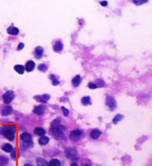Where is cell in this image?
<instances>
[{"mask_svg":"<svg viewBox=\"0 0 152 166\" xmlns=\"http://www.w3.org/2000/svg\"><path fill=\"white\" fill-rule=\"evenodd\" d=\"M82 137V131L81 130H72L70 132V139L72 141H78Z\"/></svg>","mask_w":152,"mask_h":166,"instance_id":"obj_5","label":"cell"},{"mask_svg":"<svg viewBox=\"0 0 152 166\" xmlns=\"http://www.w3.org/2000/svg\"><path fill=\"white\" fill-rule=\"evenodd\" d=\"M48 141H50V139H48V137H46V136H43V137H41V138H40V140H39L40 145H42V146L47 145V144H48Z\"/></svg>","mask_w":152,"mask_h":166,"instance_id":"obj_17","label":"cell"},{"mask_svg":"<svg viewBox=\"0 0 152 166\" xmlns=\"http://www.w3.org/2000/svg\"><path fill=\"white\" fill-rule=\"evenodd\" d=\"M8 163V158L3 157V156H0V166H3Z\"/></svg>","mask_w":152,"mask_h":166,"instance_id":"obj_24","label":"cell"},{"mask_svg":"<svg viewBox=\"0 0 152 166\" xmlns=\"http://www.w3.org/2000/svg\"><path fill=\"white\" fill-rule=\"evenodd\" d=\"M88 87H89L90 89H96V88H97V85L94 84V82H89V84H88Z\"/></svg>","mask_w":152,"mask_h":166,"instance_id":"obj_27","label":"cell"},{"mask_svg":"<svg viewBox=\"0 0 152 166\" xmlns=\"http://www.w3.org/2000/svg\"><path fill=\"white\" fill-rule=\"evenodd\" d=\"M148 1V0H134V5L135 6H141V5H143V3H145Z\"/></svg>","mask_w":152,"mask_h":166,"instance_id":"obj_25","label":"cell"},{"mask_svg":"<svg viewBox=\"0 0 152 166\" xmlns=\"http://www.w3.org/2000/svg\"><path fill=\"white\" fill-rule=\"evenodd\" d=\"M62 112L64 113V115H66V116H68V115H69V111H68L66 107H63V106H62Z\"/></svg>","mask_w":152,"mask_h":166,"instance_id":"obj_31","label":"cell"},{"mask_svg":"<svg viewBox=\"0 0 152 166\" xmlns=\"http://www.w3.org/2000/svg\"><path fill=\"white\" fill-rule=\"evenodd\" d=\"M15 70H16V72H18V74H24V71H25V68L23 67V66H20V65H17V66H15Z\"/></svg>","mask_w":152,"mask_h":166,"instance_id":"obj_21","label":"cell"},{"mask_svg":"<svg viewBox=\"0 0 152 166\" xmlns=\"http://www.w3.org/2000/svg\"><path fill=\"white\" fill-rule=\"evenodd\" d=\"M71 166H78V164H77V163H72Z\"/></svg>","mask_w":152,"mask_h":166,"instance_id":"obj_35","label":"cell"},{"mask_svg":"<svg viewBox=\"0 0 152 166\" xmlns=\"http://www.w3.org/2000/svg\"><path fill=\"white\" fill-rule=\"evenodd\" d=\"M1 148H2V150H3V152H6V153H11V152H13V150H14L13 146H11V145H9V144H3Z\"/></svg>","mask_w":152,"mask_h":166,"instance_id":"obj_15","label":"cell"},{"mask_svg":"<svg viewBox=\"0 0 152 166\" xmlns=\"http://www.w3.org/2000/svg\"><path fill=\"white\" fill-rule=\"evenodd\" d=\"M11 156H13V158H15V157H16V154H15V152H14V150H13V152H11Z\"/></svg>","mask_w":152,"mask_h":166,"instance_id":"obj_34","label":"cell"},{"mask_svg":"<svg viewBox=\"0 0 152 166\" xmlns=\"http://www.w3.org/2000/svg\"><path fill=\"white\" fill-rule=\"evenodd\" d=\"M42 98L44 100V102H46V101H48V100H50V95H48V94H45V95H43V96H42Z\"/></svg>","mask_w":152,"mask_h":166,"instance_id":"obj_29","label":"cell"},{"mask_svg":"<svg viewBox=\"0 0 152 166\" xmlns=\"http://www.w3.org/2000/svg\"><path fill=\"white\" fill-rule=\"evenodd\" d=\"M100 5L104 6V7H106V6H107V1H100Z\"/></svg>","mask_w":152,"mask_h":166,"instance_id":"obj_33","label":"cell"},{"mask_svg":"<svg viewBox=\"0 0 152 166\" xmlns=\"http://www.w3.org/2000/svg\"><path fill=\"white\" fill-rule=\"evenodd\" d=\"M34 68H35V63H34V61H27V62H26L25 70H27L29 72V71H32Z\"/></svg>","mask_w":152,"mask_h":166,"instance_id":"obj_13","label":"cell"},{"mask_svg":"<svg viewBox=\"0 0 152 166\" xmlns=\"http://www.w3.org/2000/svg\"><path fill=\"white\" fill-rule=\"evenodd\" d=\"M64 127L62 124H60V120L56 119L55 121H53L51 124V133L53 134V137L58 138V139H62L64 138Z\"/></svg>","mask_w":152,"mask_h":166,"instance_id":"obj_1","label":"cell"},{"mask_svg":"<svg viewBox=\"0 0 152 166\" xmlns=\"http://www.w3.org/2000/svg\"><path fill=\"white\" fill-rule=\"evenodd\" d=\"M63 49V44L61 41H56V42H54V44H53V50H54L55 52H60L62 51Z\"/></svg>","mask_w":152,"mask_h":166,"instance_id":"obj_8","label":"cell"},{"mask_svg":"<svg viewBox=\"0 0 152 166\" xmlns=\"http://www.w3.org/2000/svg\"><path fill=\"white\" fill-rule=\"evenodd\" d=\"M50 78L52 79V84H53V85H59V80H56L54 76H52V75H51Z\"/></svg>","mask_w":152,"mask_h":166,"instance_id":"obj_26","label":"cell"},{"mask_svg":"<svg viewBox=\"0 0 152 166\" xmlns=\"http://www.w3.org/2000/svg\"><path fill=\"white\" fill-rule=\"evenodd\" d=\"M64 154H66V156L68 158H71V159H75V158L78 157V153L77 150H75V148H67L66 150H64Z\"/></svg>","mask_w":152,"mask_h":166,"instance_id":"obj_4","label":"cell"},{"mask_svg":"<svg viewBox=\"0 0 152 166\" xmlns=\"http://www.w3.org/2000/svg\"><path fill=\"white\" fill-rule=\"evenodd\" d=\"M123 119H124V115H122V114H117V115L115 116V118L113 119V123L117 124V123H118V122L121 121V120H123Z\"/></svg>","mask_w":152,"mask_h":166,"instance_id":"obj_22","label":"cell"},{"mask_svg":"<svg viewBox=\"0 0 152 166\" xmlns=\"http://www.w3.org/2000/svg\"><path fill=\"white\" fill-rule=\"evenodd\" d=\"M18 50H23V49H24V43H19L18 44Z\"/></svg>","mask_w":152,"mask_h":166,"instance_id":"obj_32","label":"cell"},{"mask_svg":"<svg viewBox=\"0 0 152 166\" xmlns=\"http://www.w3.org/2000/svg\"><path fill=\"white\" fill-rule=\"evenodd\" d=\"M48 166H61V163L59 159H52L50 163H48Z\"/></svg>","mask_w":152,"mask_h":166,"instance_id":"obj_23","label":"cell"},{"mask_svg":"<svg viewBox=\"0 0 152 166\" xmlns=\"http://www.w3.org/2000/svg\"><path fill=\"white\" fill-rule=\"evenodd\" d=\"M11 112H13V107H11L10 105H5V106L2 107V110H1V114L3 116H7V115L11 114Z\"/></svg>","mask_w":152,"mask_h":166,"instance_id":"obj_7","label":"cell"},{"mask_svg":"<svg viewBox=\"0 0 152 166\" xmlns=\"http://www.w3.org/2000/svg\"><path fill=\"white\" fill-rule=\"evenodd\" d=\"M43 52H44L43 48H42V46H37V48L35 49V52H34V54H35V56H36L37 59H41L42 55H43Z\"/></svg>","mask_w":152,"mask_h":166,"instance_id":"obj_10","label":"cell"},{"mask_svg":"<svg viewBox=\"0 0 152 166\" xmlns=\"http://www.w3.org/2000/svg\"><path fill=\"white\" fill-rule=\"evenodd\" d=\"M20 139H21L23 141L30 142V141H32V136H30L29 133H27V132H24V133L20 134Z\"/></svg>","mask_w":152,"mask_h":166,"instance_id":"obj_11","label":"cell"},{"mask_svg":"<svg viewBox=\"0 0 152 166\" xmlns=\"http://www.w3.org/2000/svg\"><path fill=\"white\" fill-rule=\"evenodd\" d=\"M33 111H34V113H36L37 115H43V113L45 111V106L44 105H39V106H36Z\"/></svg>","mask_w":152,"mask_h":166,"instance_id":"obj_9","label":"cell"},{"mask_svg":"<svg viewBox=\"0 0 152 166\" xmlns=\"http://www.w3.org/2000/svg\"><path fill=\"white\" fill-rule=\"evenodd\" d=\"M100 133H101V132H100L99 130H97V129H94V130L90 132V137L93 138V139H97V138H99Z\"/></svg>","mask_w":152,"mask_h":166,"instance_id":"obj_16","label":"cell"},{"mask_svg":"<svg viewBox=\"0 0 152 166\" xmlns=\"http://www.w3.org/2000/svg\"><path fill=\"white\" fill-rule=\"evenodd\" d=\"M106 105H107V107L111 111H114L117 107V104H116L115 98H114L113 96H108V95L106 96Z\"/></svg>","mask_w":152,"mask_h":166,"instance_id":"obj_3","label":"cell"},{"mask_svg":"<svg viewBox=\"0 0 152 166\" xmlns=\"http://www.w3.org/2000/svg\"><path fill=\"white\" fill-rule=\"evenodd\" d=\"M81 82V76H79V75H77L73 79H72V85L74 86V87H78L79 85H80Z\"/></svg>","mask_w":152,"mask_h":166,"instance_id":"obj_12","label":"cell"},{"mask_svg":"<svg viewBox=\"0 0 152 166\" xmlns=\"http://www.w3.org/2000/svg\"><path fill=\"white\" fill-rule=\"evenodd\" d=\"M81 103L83 105H90L91 104V100H90V97L89 96H85V97H82L81 98Z\"/></svg>","mask_w":152,"mask_h":166,"instance_id":"obj_20","label":"cell"},{"mask_svg":"<svg viewBox=\"0 0 152 166\" xmlns=\"http://www.w3.org/2000/svg\"><path fill=\"white\" fill-rule=\"evenodd\" d=\"M34 98H35L37 102H41V103H44V100L42 98L41 96H35V97H34Z\"/></svg>","mask_w":152,"mask_h":166,"instance_id":"obj_30","label":"cell"},{"mask_svg":"<svg viewBox=\"0 0 152 166\" xmlns=\"http://www.w3.org/2000/svg\"><path fill=\"white\" fill-rule=\"evenodd\" d=\"M0 133L2 136H5V137L8 139V140L13 141L14 138H15V130H14V127L11 126H3L1 127V129H0Z\"/></svg>","mask_w":152,"mask_h":166,"instance_id":"obj_2","label":"cell"},{"mask_svg":"<svg viewBox=\"0 0 152 166\" xmlns=\"http://www.w3.org/2000/svg\"><path fill=\"white\" fill-rule=\"evenodd\" d=\"M36 164L37 166H48V163H46V160L43 159V158H37Z\"/></svg>","mask_w":152,"mask_h":166,"instance_id":"obj_18","label":"cell"},{"mask_svg":"<svg viewBox=\"0 0 152 166\" xmlns=\"http://www.w3.org/2000/svg\"><path fill=\"white\" fill-rule=\"evenodd\" d=\"M37 68H39L41 71H45V70H46V66L43 65V63H42V65H39V67H37Z\"/></svg>","mask_w":152,"mask_h":166,"instance_id":"obj_28","label":"cell"},{"mask_svg":"<svg viewBox=\"0 0 152 166\" xmlns=\"http://www.w3.org/2000/svg\"><path fill=\"white\" fill-rule=\"evenodd\" d=\"M24 166H32V165H30V164H25Z\"/></svg>","mask_w":152,"mask_h":166,"instance_id":"obj_36","label":"cell"},{"mask_svg":"<svg viewBox=\"0 0 152 166\" xmlns=\"http://www.w3.org/2000/svg\"><path fill=\"white\" fill-rule=\"evenodd\" d=\"M34 132H35V134H37V136H41V137L45 136V130L43 129V128H36V129L34 130Z\"/></svg>","mask_w":152,"mask_h":166,"instance_id":"obj_19","label":"cell"},{"mask_svg":"<svg viewBox=\"0 0 152 166\" xmlns=\"http://www.w3.org/2000/svg\"><path fill=\"white\" fill-rule=\"evenodd\" d=\"M85 166H90V165H89V164H86V165H85Z\"/></svg>","mask_w":152,"mask_h":166,"instance_id":"obj_37","label":"cell"},{"mask_svg":"<svg viewBox=\"0 0 152 166\" xmlns=\"http://www.w3.org/2000/svg\"><path fill=\"white\" fill-rule=\"evenodd\" d=\"M2 98H3V102H5L6 104H9L10 102L14 100V93L11 92V90H8V92H6L3 94Z\"/></svg>","mask_w":152,"mask_h":166,"instance_id":"obj_6","label":"cell"},{"mask_svg":"<svg viewBox=\"0 0 152 166\" xmlns=\"http://www.w3.org/2000/svg\"><path fill=\"white\" fill-rule=\"evenodd\" d=\"M7 32H8V34H10V35H17V34L19 33L18 28L17 27H14V26H10V27H8Z\"/></svg>","mask_w":152,"mask_h":166,"instance_id":"obj_14","label":"cell"}]
</instances>
